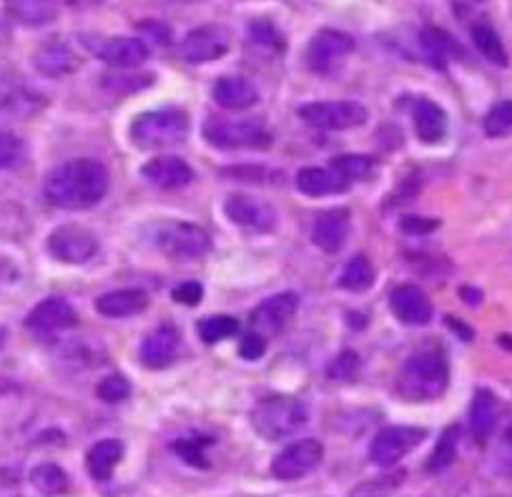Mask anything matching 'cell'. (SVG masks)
Wrapping results in <instances>:
<instances>
[{
  "instance_id": "obj_1",
  "label": "cell",
  "mask_w": 512,
  "mask_h": 497,
  "mask_svg": "<svg viewBox=\"0 0 512 497\" xmlns=\"http://www.w3.org/2000/svg\"><path fill=\"white\" fill-rule=\"evenodd\" d=\"M108 184L111 179L106 166L93 159H76L48 174L43 194L56 209L88 211L101 204L103 196L108 194Z\"/></svg>"
},
{
  "instance_id": "obj_2",
  "label": "cell",
  "mask_w": 512,
  "mask_h": 497,
  "mask_svg": "<svg viewBox=\"0 0 512 497\" xmlns=\"http://www.w3.org/2000/svg\"><path fill=\"white\" fill-rule=\"evenodd\" d=\"M450 385V367L440 352L412 354L400 369L395 395L405 402L440 400Z\"/></svg>"
},
{
  "instance_id": "obj_3",
  "label": "cell",
  "mask_w": 512,
  "mask_h": 497,
  "mask_svg": "<svg viewBox=\"0 0 512 497\" xmlns=\"http://www.w3.org/2000/svg\"><path fill=\"white\" fill-rule=\"evenodd\" d=\"M191 121L184 108H159L146 111L131 123V141L141 151L169 149V146L184 144L189 136Z\"/></svg>"
},
{
  "instance_id": "obj_4",
  "label": "cell",
  "mask_w": 512,
  "mask_h": 497,
  "mask_svg": "<svg viewBox=\"0 0 512 497\" xmlns=\"http://www.w3.org/2000/svg\"><path fill=\"white\" fill-rule=\"evenodd\" d=\"M254 430L264 437V440H284L292 432L307 422V407L302 400L287 395L264 397L259 405L254 407Z\"/></svg>"
},
{
  "instance_id": "obj_5",
  "label": "cell",
  "mask_w": 512,
  "mask_h": 497,
  "mask_svg": "<svg viewBox=\"0 0 512 497\" xmlns=\"http://www.w3.org/2000/svg\"><path fill=\"white\" fill-rule=\"evenodd\" d=\"M204 134L206 144L216 146V149L234 151V149H267L272 144V136L264 129L262 121L256 118H224V116H211L204 121Z\"/></svg>"
},
{
  "instance_id": "obj_6",
  "label": "cell",
  "mask_w": 512,
  "mask_h": 497,
  "mask_svg": "<svg viewBox=\"0 0 512 497\" xmlns=\"http://www.w3.org/2000/svg\"><path fill=\"white\" fill-rule=\"evenodd\" d=\"M299 118L322 131H347L367 123L369 113L362 103L354 101H319L304 103L299 108Z\"/></svg>"
},
{
  "instance_id": "obj_7",
  "label": "cell",
  "mask_w": 512,
  "mask_h": 497,
  "mask_svg": "<svg viewBox=\"0 0 512 497\" xmlns=\"http://www.w3.org/2000/svg\"><path fill=\"white\" fill-rule=\"evenodd\" d=\"M427 437V432L422 427L412 425H395L384 427L377 432V437L372 440L369 447V460L379 467H392L400 460H405L417 445H422Z\"/></svg>"
},
{
  "instance_id": "obj_8",
  "label": "cell",
  "mask_w": 512,
  "mask_h": 497,
  "mask_svg": "<svg viewBox=\"0 0 512 497\" xmlns=\"http://www.w3.org/2000/svg\"><path fill=\"white\" fill-rule=\"evenodd\" d=\"M156 244L171 259H199L211 249L209 234L189 221H174V224L161 226L156 234Z\"/></svg>"
},
{
  "instance_id": "obj_9",
  "label": "cell",
  "mask_w": 512,
  "mask_h": 497,
  "mask_svg": "<svg viewBox=\"0 0 512 497\" xmlns=\"http://www.w3.org/2000/svg\"><path fill=\"white\" fill-rule=\"evenodd\" d=\"M48 252L61 264H86L98 254V239L78 224L58 226L48 236Z\"/></svg>"
},
{
  "instance_id": "obj_10",
  "label": "cell",
  "mask_w": 512,
  "mask_h": 497,
  "mask_svg": "<svg viewBox=\"0 0 512 497\" xmlns=\"http://www.w3.org/2000/svg\"><path fill=\"white\" fill-rule=\"evenodd\" d=\"M224 214L231 224L251 231V234H269L277 226V211L269 201L251 194H231L224 201Z\"/></svg>"
},
{
  "instance_id": "obj_11",
  "label": "cell",
  "mask_w": 512,
  "mask_h": 497,
  "mask_svg": "<svg viewBox=\"0 0 512 497\" xmlns=\"http://www.w3.org/2000/svg\"><path fill=\"white\" fill-rule=\"evenodd\" d=\"M91 53L101 58L103 63L113 68H139L149 61V46L139 38H103V36H86Z\"/></svg>"
},
{
  "instance_id": "obj_12",
  "label": "cell",
  "mask_w": 512,
  "mask_h": 497,
  "mask_svg": "<svg viewBox=\"0 0 512 497\" xmlns=\"http://www.w3.org/2000/svg\"><path fill=\"white\" fill-rule=\"evenodd\" d=\"M324 460V447L317 440H297L284 447L272 460V475L277 480H299L317 470Z\"/></svg>"
},
{
  "instance_id": "obj_13",
  "label": "cell",
  "mask_w": 512,
  "mask_h": 497,
  "mask_svg": "<svg viewBox=\"0 0 512 497\" xmlns=\"http://www.w3.org/2000/svg\"><path fill=\"white\" fill-rule=\"evenodd\" d=\"M354 51V38L347 36L342 31H332V28H324V31L314 33L312 41L307 46V66L314 73H329L332 68H337L349 53Z\"/></svg>"
},
{
  "instance_id": "obj_14",
  "label": "cell",
  "mask_w": 512,
  "mask_h": 497,
  "mask_svg": "<svg viewBox=\"0 0 512 497\" xmlns=\"http://www.w3.org/2000/svg\"><path fill=\"white\" fill-rule=\"evenodd\" d=\"M78 317H76V309L61 297H51V299H43L26 319V327L28 332L36 334L41 339H51L56 334L66 332V329L76 327Z\"/></svg>"
},
{
  "instance_id": "obj_15",
  "label": "cell",
  "mask_w": 512,
  "mask_h": 497,
  "mask_svg": "<svg viewBox=\"0 0 512 497\" xmlns=\"http://www.w3.org/2000/svg\"><path fill=\"white\" fill-rule=\"evenodd\" d=\"M229 51V33L221 26H201L186 33L179 43V56L189 63H209L226 56Z\"/></svg>"
},
{
  "instance_id": "obj_16",
  "label": "cell",
  "mask_w": 512,
  "mask_h": 497,
  "mask_svg": "<svg viewBox=\"0 0 512 497\" xmlns=\"http://www.w3.org/2000/svg\"><path fill=\"white\" fill-rule=\"evenodd\" d=\"M299 307V297L294 292H282L269 297L267 302H262L256 307V312L251 314V329L256 334H262L264 339L274 337V334L284 332L289 322L294 319Z\"/></svg>"
},
{
  "instance_id": "obj_17",
  "label": "cell",
  "mask_w": 512,
  "mask_h": 497,
  "mask_svg": "<svg viewBox=\"0 0 512 497\" xmlns=\"http://www.w3.org/2000/svg\"><path fill=\"white\" fill-rule=\"evenodd\" d=\"M179 344H181V332L179 327L174 324L164 322L159 324L156 329H151L149 334L144 337L139 347V359L144 367L149 369H166L179 354Z\"/></svg>"
},
{
  "instance_id": "obj_18",
  "label": "cell",
  "mask_w": 512,
  "mask_h": 497,
  "mask_svg": "<svg viewBox=\"0 0 512 497\" xmlns=\"http://www.w3.org/2000/svg\"><path fill=\"white\" fill-rule=\"evenodd\" d=\"M81 63L83 58L78 56L76 48L68 46L61 38L43 43L36 51V56H33V66H36V71L46 78L71 76V73H76L78 68H81Z\"/></svg>"
},
{
  "instance_id": "obj_19",
  "label": "cell",
  "mask_w": 512,
  "mask_h": 497,
  "mask_svg": "<svg viewBox=\"0 0 512 497\" xmlns=\"http://www.w3.org/2000/svg\"><path fill=\"white\" fill-rule=\"evenodd\" d=\"M349 226H352V214H349L347 206L324 211L312 226V241L324 254H337L347 241Z\"/></svg>"
},
{
  "instance_id": "obj_20",
  "label": "cell",
  "mask_w": 512,
  "mask_h": 497,
  "mask_svg": "<svg viewBox=\"0 0 512 497\" xmlns=\"http://www.w3.org/2000/svg\"><path fill=\"white\" fill-rule=\"evenodd\" d=\"M390 307L392 314L410 327H420L432 319V302L415 284H397L390 294Z\"/></svg>"
},
{
  "instance_id": "obj_21",
  "label": "cell",
  "mask_w": 512,
  "mask_h": 497,
  "mask_svg": "<svg viewBox=\"0 0 512 497\" xmlns=\"http://www.w3.org/2000/svg\"><path fill=\"white\" fill-rule=\"evenodd\" d=\"M144 176L159 189L176 191L194 181V169L179 156H156L144 166Z\"/></svg>"
},
{
  "instance_id": "obj_22",
  "label": "cell",
  "mask_w": 512,
  "mask_h": 497,
  "mask_svg": "<svg viewBox=\"0 0 512 497\" xmlns=\"http://www.w3.org/2000/svg\"><path fill=\"white\" fill-rule=\"evenodd\" d=\"M352 181L344 179L339 171H334L332 166L324 169V166H304L297 174V189L302 191L309 199H324V196L344 194L349 189Z\"/></svg>"
},
{
  "instance_id": "obj_23",
  "label": "cell",
  "mask_w": 512,
  "mask_h": 497,
  "mask_svg": "<svg viewBox=\"0 0 512 497\" xmlns=\"http://www.w3.org/2000/svg\"><path fill=\"white\" fill-rule=\"evenodd\" d=\"M149 294L144 289H116L96 299L98 314L108 319H126L149 309Z\"/></svg>"
},
{
  "instance_id": "obj_24",
  "label": "cell",
  "mask_w": 512,
  "mask_h": 497,
  "mask_svg": "<svg viewBox=\"0 0 512 497\" xmlns=\"http://www.w3.org/2000/svg\"><path fill=\"white\" fill-rule=\"evenodd\" d=\"M211 96L219 106L234 108V111H241V108H249L259 101V91H256L254 83L244 76H221L219 81L211 88Z\"/></svg>"
},
{
  "instance_id": "obj_25",
  "label": "cell",
  "mask_w": 512,
  "mask_h": 497,
  "mask_svg": "<svg viewBox=\"0 0 512 497\" xmlns=\"http://www.w3.org/2000/svg\"><path fill=\"white\" fill-rule=\"evenodd\" d=\"M415 131L417 139L425 144H437L447 134V113L442 111L440 103L430 98H420L415 103Z\"/></svg>"
},
{
  "instance_id": "obj_26",
  "label": "cell",
  "mask_w": 512,
  "mask_h": 497,
  "mask_svg": "<svg viewBox=\"0 0 512 497\" xmlns=\"http://www.w3.org/2000/svg\"><path fill=\"white\" fill-rule=\"evenodd\" d=\"M497 400L490 390H477L475 397H472V407H470V427H472V437H475L480 445H485L490 440V435L495 432L497 427Z\"/></svg>"
},
{
  "instance_id": "obj_27",
  "label": "cell",
  "mask_w": 512,
  "mask_h": 497,
  "mask_svg": "<svg viewBox=\"0 0 512 497\" xmlns=\"http://www.w3.org/2000/svg\"><path fill=\"white\" fill-rule=\"evenodd\" d=\"M6 11L13 21L31 28L48 26L58 16L56 0H6Z\"/></svg>"
},
{
  "instance_id": "obj_28",
  "label": "cell",
  "mask_w": 512,
  "mask_h": 497,
  "mask_svg": "<svg viewBox=\"0 0 512 497\" xmlns=\"http://www.w3.org/2000/svg\"><path fill=\"white\" fill-rule=\"evenodd\" d=\"M123 460V442L121 440H101L88 450L86 467L93 480H108L116 470L118 462Z\"/></svg>"
},
{
  "instance_id": "obj_29",
  "label": "cell",
  "mask_w": 512,
  "mask_h": 497,
  "mask_svg": "<svg viewBox=\"0 0 512 497\" xmlns=\"http://www.w3.org/2000/svg\"><path fill=\"white\" fill-rule=\"evenodd\" d=\"M374 279H377V272H374V264L369 262V257L354 254V257L344 264V272L337 284L342 289H349V292H367L374 284Z\"/></svg>"
},
{
  "instance_id": "obj_30",
  "label": "cell",
  "mask_w": 512,
  "mask_h": 497,
  "mask_svg": "<svg viewBox=\"0 0 512 497\" xmlns=\"http://www.w3.org/2000/svg\"><path fill=\"white\" fill-rule=\"evenodd\" d=\"M31 482L33 487L46 497L63 495V492L68 490V485H71L66 470H63L61 465H56V462H41V465L31 472Z\"/></svg>"
},
{
  "instance_id": "obj_31",
  "label": "cell",
  "mask_w": 512,
  "mask_h": 497,
  "mask_svg": "<svg viewBox=\"0 0 512 497\" xmlns=\"http://www.w3.org/2000/svg\"><path fill=\"white\" fill-rule=\"evenodd\" d=\"M457 442H460V427H455V425L447 427V430L442 432L440 440H437L435 450L430 452V457H427V462H425V470L430 472V475L445 472L447 467L455 462Z\"/></svg>"
},
{
  "instance_id": "obj_32",
  "label": "cell",
  "mask_w": 512,
  "mask_h": 497,
  "mask_svg": "<svg viewBox=\"0 0 512 497\" xmlns=\"http://www.w3.org/2000/svg\"><path fill=\"white\" fill-rule=\"evenodd\" d=\"M420 41H422V51H425V56L430 58L432 66L437 68H445L447 58L450 56H460V46H457L445 31H440V28H430V31H425L420 36Z\"/></svg>"
},
{
  "instance_id": "obj_33",
  "label": "cell",
  "mask_w": 512,
  "mask_h": 497,
  "mask_svg": "<svg viewBox=\"0 0 512 497\" xmlns=\"http://www.w3.org/2000/svg\"><path fill=\"white\" fill-rule=\"evenodd\" d=\"M472 43H475L477 51H480L490 63H495V66L500 68L507 66V51L490 23H475V26H472Z\"/></svg>"
},
{
  "instance_id": "obj_34",
  "label": "cell",
  "mask_w": 512,
  "mask_h": 497,
  "mask_svg": "<svg viewBox=\"0 0 512 497\" xmlns=\"http://www.w3.org/2000/svg\"><path fill=\"white\" fill-rule=\"evenodd\" d=\"M234 334H239V319L229 317V314H214V317H204L199 322V337L206 344L224 342Z\"/></svg>"
},
{
  "instance_id": "obj_35",
  "label": "cell",
  "mask_w": 512,
  "mask_h": 497,
  "mask_svg": "<svg viewBox=\"0 0 512 497\" xmlns=\"http://www.w3.org/2000/svg\"><path fill=\"white\" fill-rule=\"evenodd\" d=\"M332 166L334 171H339V174L344 176L347 181H362V179H369L374 171V161L369 159V156L364 154H344V156H337V159H332Z\"/></svg>"
},
{
  "instance_id": "obj_36",
  "label": "cell",
  "mask_w": 512,
  "mask_h": 497,
  "mask_svg": "<svg viewBox=\"0 0 512 497\" xmlns=\"http://www.w3.org/2000/svg\"><path fill=\"white\" fill-rule=\"evenodd\" d=\"M485 134L490 139L512 136V101H500L485 116Z\"/></svg>"
},
{
  "instance_id": "obj_37",
  "label": "cell",
  "mask_w": 512,
  "mask_h": 497,
  "mask_svg": "<svg viewBox=\"0 0 512 497\" xmlns=\"http://www.w3.org/2000/svg\"><path fill=\"white\" fill-rule=\"evenodd\" d=\"M359 372V357L352 349H344L342 354L327 364V377L332 382H352Z\"/></svg>"
},
{
  "instance_id": "obj_38",
  "label": "cell",
  "mask_w": 512,
  "mask_h": 497,
  "mask_svg": "<svg viewBox=\"0 0 512 497\" xmlns=\"http://www.w3.org/2000/svg\"><path fill=\"white\" fill-rule=\"evenodd\" d=\"M96 392L103 402L116 405V402H123L128 395H131V382H128L123 375H118V372H113V375L103 377Z\"/></svg>"
},
{
  "instance_id": "obj_39",
  "label": "cell",
  "mask_w": 512,
  "mask_h": 497,
  "mask_svg": "<svg viewBox=\"0 0 512 497\" xmlns=\"http://www.w3.org/2000/svg\"><path fill=\"white\" fill-rule=\"evenodd\" d=\"M23 159V141L11 131H0V169H13Z\"/></svg>"
},
{
  "instance_id": "obj_40",
  "label": "cell",
  "mask_w": 512,
  "mask_h": 497,
  "mask_svg": "<svg viewBox=\"0 0 512 497\" xmlns=\"http://www.w3.org/2000/svg\"><path fill=\"white\" fill-rule=\"evenodd\" d=\"M249 38H251V43H256V46L272 48V51H282V46H284V41L279 38L277 28H274L272 23H264V21L251 23Z\"/></svg>"
},
{
  "instance_id": "obj_41",
  "label": "cell",
  "mask_w": 512,
  "mask_h": 497,
  "mask_svg": "<svg viewBox=\"0 0 512 497\" xmlns=\"http://www.w3.org/2000/svg\"><path fill=\"white\" fill-rule=\"evenodd\" d=\"M264 352H267V339H264L262 334H256L254 329H251V332H246L244 337H241L239 354L244 359H259L264 357Z\"/></svg>"
},
{
  "instance_id": "obj_42",
  "label": "cell",
  "mask_w": 512,
  "mask_h": 497,
  "mask_svg": "<svg viewBox=\"0 0 512 497\" xmlns=\"http://www.w3.org/2000/svg\"><path fill=\"white\" fill-rule=\"evenodd\" d=\"M171 297H174V302L186 304V307H196L204 299V287L199 282H186L181 287H176Z\"/></svg>"
},
{
  "instance_id": "obj_43",
  "label": "cell",
  "mask_w": 512,
  "mask_h": 497,
  "mask_svg": "<svg viewBox=\"0 0 512 497\" xmlns=\"http://www.w3.org/2000/svg\"><path fill=\"white\" fill-rule=\"evenodd\" d=\"M402 229L407 234H427V231L437 229V221L425 219V216H407V219H402Z\"/></svg>"
},
{
  "instance_id": "obj_44",
  "label": "cell",
  "mask_w": 512,
  "mask_h": 497,
  "mask_svg": "<svg viewBox=\"0 0 512 497\" xmlns=\"http://www.w3.org/2000/svg\"><path fill=\"white\" fill-rule=\"evenodd\" d=\"M139 28H141V33L151 36V41L161 43V46H164V43H169V28H166L164 23L149 21V23H141Z\"/></svg>"
},
{
  "instance_id": "obj_45",
  "label": "cell",
  "mask_w": 512,
  "mask_h": 497,
  "mask_svg": "<svg viewBox=\"0 0 512 497\" xmlns=\"http://www.w3.org/2000/svg\"><path fill=\"white\" fill-rule=\"evenodd\" d=\"M447 322H450L452 327H455V329H452V332H455V334H462V337H465V339H472V332H467L465 324H462V322H455V319H447Z\"/></svg>"
},
{
  "instance_id": "obj_46",
  "label": "cell",
  "mask_w": 512,
  "mask_h": 497,
  "mask_svg": "<svg viewBox=\"0 0 512 497\" xmlns=\"http://www.w3.org/2000/svg\"><path fill=\"white\" fill-rule=\"evenodd\" d=\"M507 445H510V447H512V430H510V432H507Z\"/></svg>"
}]
</instances>
